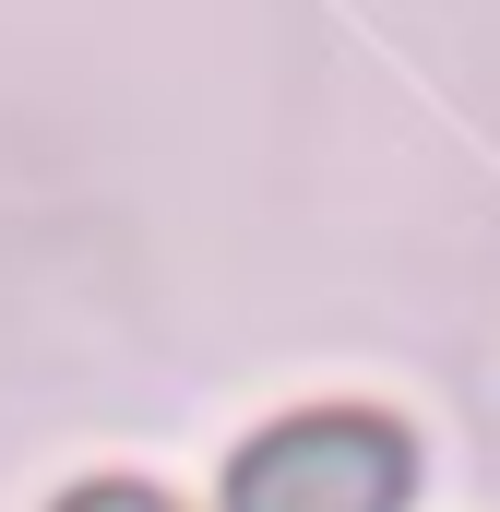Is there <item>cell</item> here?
I'll list each match as a JSON object with an SVG mask.
<instances>
[{"instance_id":"1","label":"cell","mask_w":500,"mask_h":512,"mask_svg":"<svg viewBox=\"0 0 500 512\" xmlns=\"http://www.w3.org/2000/svg\"><path fill=\"white\" fill-rule=\"evenodd\" d=\"M405 429L370 405H298L227 465V512H405Z\"/></svg>"},{"instance_id":"2","label":"cell","mask_w":500,"mask_h":512,"mask_svg":"<svg viewBox=\"0 0 500 512\" xmlns=\"http://www.w3.org/2000/svg\"><path fill=\"white\" fill-rule=\"evenodd\" d=\"M72 512H167V501H155V489H84Z\"/></svg>"}]
</instances>
